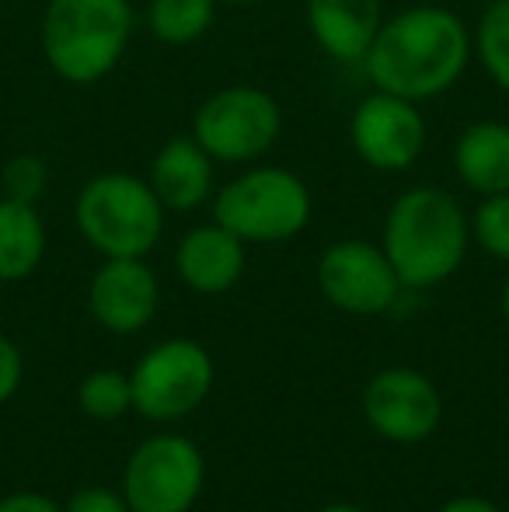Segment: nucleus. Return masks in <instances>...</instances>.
<instances>
[{
    "instance_id": "20",
    "label": "nucleus",
    "mask_w": 509,
    "mask_h": 512,
    "mask_svg": "<svg viewBox=\"0 0 509 512\" xmlns=\"http://www.w3.org/2000/svg\"><path fill=\"white\" fill-rule=\"evenodd\" d=\"M471 39H475V53L485 74L509 95V0H492L485 7Z\"/></svg>"
},
{
    "instance_id": "19",
    "label": "nucleus",
    "mask_w": 509,
    "mask_h": 512,
    "mask_svg": "<svg viewBox=\"0 0 509 512\" xmlns=\"http://www.w3.org/2000/svg\"><path fill=\"white\" fill-rule=\"evenodd\" d=\"M77 408L95 422H116L133 411V384L123 370H91L77 384Z\"/></svg>"
},
{
    "instance_id": "22",
    "label": "nucleus",
    "mask_w": 509,
    "mask_h": 512,
    "mask_svg": "<svg viewBox=\"0 0 509 512\" xmlns=\"http://www.w3.org/2000/svg\"><path fill=\"white\" fill-rule=\"evenodd\" d=\"M7 199H18V203H39L42 192L49 185V168L42 157L35 154H18L4 164V175H0Z\"/></svg>"
},
{
    "instance_id": "8",
    "label": "nucleus",
    "mask_w": 509,
    "mask_h": 512,
    "mask_svg": "<svg viewBox=\"0 0 509 512\" xmlns=\"http://www.w3.org/2000/svg\"><path fill=\"white\" fill-rule=\"evenodd\" d=\"M206 485V457L189 436L161 432L129 453L123 495L133 512H192Z\"/></svg>"
},
{
    "instance_id": "13",
    "label": "nucleus",
    "mask_w": 509,
    "mask_h": 512,
    "mask_svg": "<svg viewBox=\"0 0 509 512\" xmlns=\"http://www.w3.org/2000/svg\"><path fill=\"white\" fill-rule=\"evenodd\" d=\"M245 265H248L245 241L217 220L192 227L178 241L175 251L178 279L192 293H203V297H217V293L234 290L238 279L245 276Z\"/></svg>"
},
{
    "instance_id": "12",
    "label": "nucleus",
    "mask_w": 509,
    "mask_h": 512,
    "mask_svg": "<svg viewBox=\"0 0 509 512\" xmlns=\"http://www.w3.org/2000/svg\"><path fill=\"white\" fill-rule=\"evenodd\" d=\"M88 307L112 335H136L161 307V283L143 258H105L88 286Z\"/></svg>"
},
{
    "instance_id": "25",
    "label": "nucleus",
    "mask_w": 509,
    "mask_h": 512,
    "mask_svg": "<svg viewBox=\"0 0 509 512\" xmlns=\"http://www.w3.org/2000/svg\"><path fill=\"white\" fill-rule=\"evenodd\" d=\"M0 512H67V509L42 492H11L0 499Z\"/></svg>"
},
{
    "instance_id": "4",
    "label": "nucleus",
    "mask_w": 509,
    "mask_h": 512,
    "mask_svg": "<svg viewBox=\"0 0 509 512\" xmlns=\"http://www.w3.org/2000/svg\"><path fill=\"white\" fill-rule=\"evenodd\" d=\"M161 199L129 171L95 175L74 203V223L81 237L102 258H147L164 234Z\"/></svg>"
},
{
    "instance_id": "24",
    "label": "nucleus",
    "mask_w": 509,
    "mask_h": 512,
    "mask_svg": "<svg viewBox=\"0 0 509 512\" xmlns=\"http://www.w3.org/2000/svg\"><path fill=\"white\" fill-rule=\"evenodd\" d=\"M21 377H25V359H21V349L11 342V338L0 331V405L18 394Z\"/></svg>"
},
{
    "instance_id": "29",
    "label": "nucleus",
    "mask_w": 509,
    "mask_h": 512,
    "mask_svg": "<svg viewBox=\"0 0 509 512\" xmlns=\"http://www.w3.org/2000/svg\"><path fill=\"white\" fill-rule=\"evenodd\" d=\"M217 4H258V0H217Z\"/></svg>"
},
{
    "instance_id": "1",
    "label": "nucleus",
    "mask_w": 509,
    "mask_h": 512,
    "mask_svg": "<svg viewBox=\"0 0 509 512\" xmlns=\"http://www.w3.org/2000/svg\"><path fill=\"white\" fill-rule=\"evenodd\" d=\"M471 53L475 39L454 11L419 4L384 21L370 53L363 56V67L377 91L429 102L461 81Z\"/></svg>"
},
{
    "instance_id": "26",
    "label": "nucleus",
    "mask_w": 509,
    "mask_h": 512,
    "mask_svg": "<svg viewBox=\"0 0 509 512\" xmlns=\"http://www.w3.org/2000/svg\"><path fill=\"white\" fill-rule=\"evenodd\" d=\"M440 512H503L496 502L482 499V495H457V499L443 502Z\"/></svg>"
},
{
    "instance_id": "7",
    "label": "nucleus",
    "mask_w": 509,
    "mask_h": 512,
    "mask_svg": "<svg viewBox=\"0 0 509 512\" xmlns=\"http://www.w3.org/2000/svg\"><path fill=\"white\" fill-rule=\"evenodd\" d=\"M283 133L279 102L252 84H231L210 95L192 115V136L199 147L224 164H252L269 154Z\"/></svg>"
},
{
    "instance_id": "27",
    "label": "nucleus",
    "mask_w": 509,
    "mask_h": 512,
    "mask_svg": "<svg viewBox=\"0 0 509 512\" xmlns=\"http://www.w3.org/2000/svg\"><path fill=\"white\" fill-rule=\"evenodd\" d=\"M318 512H367V509L353 506V502H332V506H321Z\"/></svg>"
},
{
    "instance_id": "18",
    "label": "nucleus",
    "mask_w": 509,
    "mask_h": 512,
    "mask_svg": "<svg viewBox=\"0 0 509 512\" xmlns=\"http://www.w3.org/2000/svg\"><path fill=\"white\" fill-rule=\"evenodd\" d=\"M217 0H150L147 28L164 46H192L213 28Z\"/></svg>"
},
{
    "instance_id": "17",
    "label": "nucleus",
    "mask_w": 509,
    "mask_h": 512,
    "mask_svg": "<svg viewBox=\"0 0 509 512\" xmlns=\"http://www.w3.org/2000/svg\"><path fill=\"white\" fill-rule=\"evenodd\" d=\"M46 223L35 203L0 199V283H21L42 265Z\"/></svg>"
},
{
    "instance_id": "5",
    "label": "nucleus",
    "mask_w": 509,
    "mask_h": 512,
    "mask_svg": "<svg viewBox=\"0 0 509 512\" xmlns=\"http://www.w3.org/2000/svg\"><path fill=\"white\" fill-rule=\"evenodd\" d=\"M213 220L245 244L293 241L311 223V189L286 168H252L217 192Z\"/></svg>"
},
{
    "instance_id": "23",
    "label": "nucleus",
    "mask_w": 509,
    "mask_h": 512,
    "mask_svg": "<svg viewBox=\"0 0 509 512\" xmlns=\"http://www.w3.org/2000/svg\"><path fill=\"white\" fill-rule=\"evenodd\" d=\"M67 512H133L123 495V488H109V485H84L77 488L67 499Z\"/></svg>"
},
{
    "instance_id": "2",
    "label": "nucleus",
    "mask_w": 509,
    "mask_h": 512,
    "mask_svg": "<svg viewBox=\"0 0 509 512\" xmlns=\"http://www.w3.org/2000/svg\"><path fill=\"white\" fill-rule=\"evenodd\" d=\"M471 241V220L461 203L436 185L401 192L384 216L381 248L401 286L429 290L461 269Z\"/></svg>"
},
{
    "instance_id": "9",
    "label": "nucleus",
    "mask_w": 509,
    "mask_h": 512,
    "mask_svg": "<svg viewBox=\"0 0 509 512\" xmlns=\"http://www.w3.org/2000/svg\"><path fill=\"white\" fill-rule=\"evenodd\" d=\"M318 290L335 310L374 317L398 304L401 279L384 248L370 241H335L318 258Z\"/></svg>"
},
{
    "instance_id": "11",
    "label": "nucleus",
    "mask_w": 509,
    "mask_h": 512,
    "mask_svg": "<svg viewBox=\"0 0 509 512\" xmlns=\"http://www.w3.org/2000/svg\"><path fill=\"white\" fill-rule=\"evenodd\" d=\"M349 140L367 168L408 171L426 150V119L419 112V102L374 91L356 105Z\"/></svg>"
},
{
    "instance_id": "16",
    "label": "nucleus",
    "mask_w": 509,
    "mask_h": 512,
    "mask_svg": "<svg viewBox=\"0 0 509 512\" xmlns=\"http://www.w3.org/2000/svg\"><path fill=\"white\" fill-rule=\"evenodd\" d=\"M454 171L471 192L496 196L509 192V126L471 122L454 143Z\"/></svg>"
},
{
    "instance_id": "3",
    "label": "nucleus",
    "mask_w": 509,
    "mask_h": 512,
    "mask_svg": "<svg viewBox=\"0 0 509 512\" xmlns=\"http://www.w3.org/2000/svg\"><path fill=\"white\" fill-rule=\"evenodd\" d=\"M133 25L129 0H49L42 11V56L60 81L88 88L116 70Z\"/></svg>"
},
{
    "instance_id": "6",
    "label": "nucleus",
    "mask_w": 509,
    "mask_h": 512,
    "mask_svg": "<svg viewBox=\"0 0 509 512\" xmlns=\"http://www.w3.org/2000/svg\"><path fill=\"white\" fill-rule=\"evenodd\" d=\"M213 377L217 370L203 345L192 338H164L129 370L133 411L150 422H178L210 398Z\"/></svg>"
},
{
    "instance_id": "21",
    "label": "nucleus",
    "mask_w": 509,
    "mask_h": 512,
    "mask_svg": "<svg viewBox=\"0 0 509 512\" xmlns=\"http://www.w3.org/2000/svg\"><path fill=\"white\" fill-rule=\"evenodd\" d=\"M471 234L475 241L499 262H509V192L482 196L475 216H471Z\"/></svg>"
},
{
    "instance_id": "10",
    "label": "nucleus",
    "mask_w": 509,
    "mask_h": 512,
    "mask_svg": "<svg viewBox=\"0 0 509 512\" xmlns=\"http://www.w3.org/2000/svg\"><path fill=\"white\" fill-rule=\"evenodd\" d=\"M363 418L387 443L415 446L440 429L443 401L422 370L387 366L363 387Z\"/></svg>"
},
{
    "instance_id": "14",
    "label": "nucleus",
    "mask_w": 509,
    "mask_h": 512,
    "mask_svg": "<svg viewBox=\"0 0 509 512\" xmlns=\"http://www.w3.org/2000/svg\"><path fill=\"white\" fill-rule=\"evenodd\" d=\"M147 185L168 213H192L213 192V157L196 136H171L150 161Z\"/></svg>"
},
{
    "instance_id": "15",
    "label": "nucleus",
    "mask_w": 509,
    "mask_h": 512,
    "mask_svg": "<svg viewBox=\"0 0 509 512\" xmlns=\"http://www.w3.org/2000/svg\"><path fill=\"white\" fill-rule=\"evenodd\" d=\"M381 25V0H307V28L314 42L339 63H363Z\"/></svg>"
},
{
    "instance_id": "28",
    "label": "nucleus",
    "mask_w": 509,
    "mask_h": 512,
    "mask_svg": "<svg viewBox=\"0 0 509 512\" xmlns=\"http://www.w3.org/2000/svg\"><path fill=\"white\" fill-rule=\"evenodd\" d=\"M503 314H506V324H509V276H506V286H503Z\"/></svg>"
}]
</instances>
